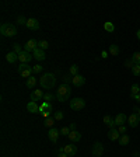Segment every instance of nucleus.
Here are the masks:
<instances>
[{"mask_svg": "<svg viewBox=\"0 0 140 157\" xmlns=\"http://www.w3.org/2000/svg\"><path fill=\"white\" fill-rule=\"evenodd\" d=\"M126 121H128V117H126L125 114H118V115H116V117H115V124L118 125V126H121V125H123L126 122Z\"/></svg>", "mask_w": 140, "mask_h": 157, "instance_id": "nucleus-19", "label": "nucleus"}, {"mask_svg": "<svg viewBox=\"0 0 140 157\" xmlns=\"http://www.w3.org/2000/svg\"><path fill=\"white\" fill-rule=\"evenodd\" d=\"M104 124L107 125L108 128L109 129H112V128H115V118H112V117H109V115H105V117H104Z\"/></svg>", "mask_w": 140, "mask_h": 157, "instance_id": "nucleus-18", "label": "nucleus"}, {"mask_svg": "<svg viewBox=\"0 0 140 157\" xmlns=\"http://www.w3.org/2000/svg\"><path fill=\"white\" fill-rule=\"evenodd\" d=\"M70 94H72V88H70V86L63 83L62 86L58 88V91H56V100H58L59 102H65L70 98Z\"/></svg>", "mask_w": 140, "mask_h": 157, "instance_id": "nucleus-2", "label": "nucleus"}, {"mask_svg": "<svg viewBox=\"0 0 140 157\" xmlns=\"http://www.w3.org/2000/svg\"><path fill=\"white\" fill-rule=\"evenodd\" d=\"M17 22H18L20 26H27V20L22 17V15H20L18 19H17Z\"/></svg>", "mask_w": 140, "mask_h": 157, "instance_id": "nucleus-39", "label": "nucleus"}, {"mask_svg": "<svg viewBox=\"0 0 140 157\" xmlns=\"http://www.w3.org/2000/svg\"><path fill=\"white\" fill-rule=\"evenodd\" d=\"M32 56H34V59H37L38 62H42V60H45V58H46L44 49H41V48H37V49L32 52Z\"/></svg>", "mask_w": 140, "mask_h": 157, "instance_id": "nucleus-14", "label": "nucleus"}, {"mask_svg": "<svg viewBox=\"0 0 140 157\" xmlns=\"http://www.w3.org/2000/svg\"><path fill=\"white\" fill-rule=\"evenodd\" d=\"M39 84H41V88H45V90H51V88H53L55 87V84H56L55 74L44 73L42 77L39 79Z\"/></svg>", "mask_w": 140, "mask_h": 157, "instance_id": "nucleus-1", "label": "nucleus"}, {"mask_svg": "<svg viewBox=\"0 0 140 157\" xmlns=\"http://www.w3.org/2000/svg\"><path fill=\"white\" fill-rule=\"evenodd\" d=\"M137 114H139V117H140V108H139V111H137Z\"/></svg>", "mask_w": 140, "mask_h": 157, "instance_id": "nucleus-49", "label": "nucleus"}, {"mask_svg": "<svg viewBox=\"0 0 140 157\" xmlns=\"http://www.w3.org/2000/svg\"><path fill=\"white\" fill-rule=\"evenodd\" d=\"M72 83H73V86H76V87H83V86L85 84V77L81 76V74L73 76V80H72Z\"/></svg>", "mask_w": 140, "mask_h": 157, "instance_id": "nucleus-13", "label": "nucleus"}, {"mask_svg": "<svg viewBox=\"0 0 140 157\" xmlns=\"http://www.w3.org/2000/svg\"><path fill=\"white\" fill-rule=\"evenodd\" d=\"M44 100L46 102H51L52 100H53V94H52V93H46V94L44 95Z\"/></svg>", "mask_w": 140, "mask_h": 157, "instance_id": "nucleus-38", "label": "nucleus"}, {"mask_svg": "<svg viewBox=\"0 0 140 157\" xmlns=\"http://www.w3.org/2000/svg\"><path fill=\"white\" fill-rule=\"evenodd\" d=\"M76 128H77V124H70V126H69L70 132H73V131H76Z\"/></svg>", "mask_w": 140, "mask_h": 157, "instance_id": "nucleus-43", "label": "nucleus"}, {"mask_svg": "<svg viewBox=\"0 0 140 157\" xmlns=\"http://www.w3.org/2000/svg\"><path fill=\"white\" fill-rule=\"evenodd\" d=\"M139 157H140V154H139Z\"/></svg>", "mask_w": 140, "mask_h": 157, "instance_id": "nucleus-50", "label": "nucleus"}, {"mask_svg": "<svg viewBox=\"0 0 140 157\" xmlns=\"http://www.w3.org/2000/svg\"><path fill=\"white\" fill-rule=\"evenodd\" d=\"M27 111L31 114H39V105L35 101H30L27 104Z\"/></svg>", "mask_w": 140, "mask_h": 157, "instance_id": "nucleus-15", "label": "nucleus"}, {"mask_svg": "<svg viewBox=\"0 0 140 157\" xmlns=\"http://www.w3.org/2000/svg\"><path fill=\"white\" fill-rule=\"evenodd\" d=\"M119 53H121V51H119V46H118V45H109V55L118 56Z\"/></svg>", "mask_w": 140, "mask_h": 157, "instance_id": "nucleus-22", "label": "nucleus"}, {"mask_svg": "<svg viewBox=\"0 0 140 157\" xmlns=\"http://www.w3.org/2000/svg\"><path fill=\"white\" fill-rule=\"evenodd\" d=\"M70 74H72V76H77L78 74V66L77 65H72L70 66Z\"/></svg>", "mask_w": 140, "mask_h": 157, "instance_id": "nucleus-29", "label": "nucleus"}, {"mask_svg": "<svg viewBox=\"0 0 140 157\" xmlns=\"http://www.w3.org/2000/svg\"><path fill=\"white\" fill-rule=\"evenodd\" d=\"M44 93H42V88L41 90H34L32 93H31V101H39V100L44 98Z\"/></svg>", "mask_w": 140, "mask_h": 157, "instance_id": "nucleus-17", "label": "nucleus"}, {"mask_svg": "<svg viewBox=\"0 0 140 157\" xmlns=\"http://www.w3.org/2000/svg\"><path fill=\"white\" fill-rule=\"evenodd\" d=\"M101 58L107 59V58H108V52H107V51H102V52H101Z\"/></svg>", "mask_w": 140, "mask_h": 157, "instance_id": "nucleus-45", "label": "nucleus"}, {"mask_svg": "<svg viewBox=\"0 0 140 157\" xmlns=\"http://www.w3.org/2000/svg\"><path fill=\"white\" fill-rule=\"evenodd\" d=\"M31 66L28 65V63H20V66H18V69H17V72L18 73H22L24 70H27V69H30Z\"/></svg>", "mask_w": 140, "mask_h": 157, "instance_id": "nucleus-31", "label": "nucleus"}, {"mask_svg": "<svg viewBox=\"0 0 140 157\" xmlns=\"http://www.w3.org/2000/svg\"><path fill=\"white\" fill-rule=\"evenodd\" d=\"M128 124L130 128H136L137 125L140 124V117L139 114H132L130 117H128Z\"/></svg>", "mask_w": 140, "mask_h": 157, "instance_id": "nucleus-7", "label": "nucleus"}, {"mask_svg": "<svg viewBox=\"0 0 140 157\" xmlns=\"http://www.w3.org/2000/svg\"><path fill=\"white\" fill-rule=\"evenodd\" d=\"M32 73H34L32 67H30V69L24 70L22 73H20V76H21V77H24V79H30V77H31V74H32Z\"/></svg>", "mask_w": 140, "mask_h": 157, "instance_id": "nucleus-27", "label": "nucleus"}, {"mask_svg": "<svg viewBox=\"0 0 140 157\" xmlns=\"http://www.w3.org/2000/svg\"><path fill=\"white\" fill-rule=\"evenodd\" d=\"M119 138H121V133H119L118 129H109V132H108V139L109 140H112V142H115V140H119Z\"/></svg>", "mask_w": 140, "mask_h": 157, "instance_id": "nucleus-16", "label": "nucleus"}, {"mask_svg": "<svg viewBox=\"0 0 140 157\" xmlns=\"http://www.w3.org/2000/svg\"><path fill=\"white\" fill-rule=\"evenodd\" d=\"M13 52H15L17 55H20L22 52V48L20 46V44H13Z\"/></svg>", "mask_w": 140, "mask_h": 157, "instance_id": "nucleus-33", "label": "nucleus"}, {"mask_svg": "<svg viewBox=\"0 0 140 157\" xmlns=\"http://www.w3.org/2000/svg\"><path fill=\"white\" fill-rule=\"evenodd\" d=\"M60 135H63V136H69V135H70V129H69V126H65V128L60 129Z\"/></svg>", "mask_w": 140, "mask_h": 157, "instance_id": "nucleus-37", "label": "nucleus"}, {"mask_svg": "<svg viewBox=\"0 0 140 157\" xmlns=\"http://www.w3.org/2000/svg\"><path fill=\"white\" fill-rule=\"evenodd\" d=\"M136 37H137V39L140 41V29H137V32H136Z\"/></svg>", "mask_w": 140, "mask_h": 157, "instance_id": "nucleus-47", "label": "nucleus"}, {"mask_svg": "<svg viewBox=\"0 0 140 157\" xmlns=\"http://www.w3.org/2000/svg\"><path fill=\"white\" fill-rule=\"evenodd\" d=\"M132 100H135V101H137L140 104V94H137V95H135V97H130Z\"/></svg>", "mask_w": 140, "mask_h": 157, "instance_id": "nucleus-44", "label": "nucleus"}, {"mask_svg": "<svg viewBox=\"0 0 140 157\" xmlns=\"http://www.w3.org/2000/svg\"><path fill=\"white\" fill-rule=\"evenodd\" d=\"M137 94H140V86L139 84H133L132 88H130V97H135Z\"/></svg>", "mask_w": 140, "mask_h": 157, "instance_id": "nucleus-25", "label": "nucleus"}, {"mask_svg": "<svg viewBox=\"0 0 140 157\" xmlns=\"http://www.w3.org/2000/svg\"><path fill=\"white\" fill-rule=\"evenodd\" d=\"M132 60L135 62V65H140V52H135V53H133Z\"/></svg>", "mask_w": 140, "mask_h": 157, "instance_id": "nucleus-32", "label": "nucleus"}, {"mask_svg": "<svg viewBox=\"0 0 140 157\" xmlns=\"http://www.w3.org/2000/svg\"><path fill=\"white\" fill-rule=\"evenodd\" d=\"M6 60H7L8 63H15L18 60V55H17L15 52H8L7 55H6Z\"/></svg>", "mask_w": 140, "mask_h": 157, "instance_id": "nucleus-20", "label": "nucleus"}, {"mask_svg": "<svg viewBox=\"0 0 140 157\" xmlns=\"http://www.w3.org/2000/svg\"><path fill=\"white\" fill-rule=\"evenodd\" d=\"M0 32H2V35H4V37H14V35H17V28H15V26H13V24H2V27H0Z\"/></svg>", "mask_w": 140, "mask_h": 157, "instance_id": "nucleus-3", "label": "nucleus"}, {"mask_svg": "<svg viewBox=\"0 0 140 157\" xmlns=\"http://www.w3.org/2000/svg\"><path fill=\"white\" fill-rule=\"evenodd\" d=\"M132 73L135 74V76H140V65H135L132 67Z\"/></svg>", "mask_w": 140, "mask_h": 157, "instance_id": "nucleus-35", "label": "nucleus"}, {"mask_svg": "<svg viewBox=\"0 0 140 157\" xmlns=\"http://www.w3.org/2000/svg\"><path fill=\"white\" fill-rule=\"evenodd\" d=\"M53 124H55V118H51V117L45 118V126H48V128L51 129V128H53Z\"/></svg>", "mask_w": 140, "mask_h": 157, "instance_id": "nucleus-28", "label": "nucleus"}, {"mask_svg": "<svg viewBox=\"0 0 140 157\" xmlns=\"http://www.w3.org/2000/svg\"><path fill=\"white\" fill-rule=\"evenodd\" d=\"M38 48H41V49H48L49 48V42L48 41H38Z\"/></svg>", "mask_w": 140, "mask_h": 157, "instance_id": "nucleus-30", "label": "nucleus"}, {"mask_svg": "<svg viewBox=\"0 0 140 157\" xmlns=\"http://www.w3.org/2000/svg\"><path fill=\"white\" fill-rule=\"evenodd\" d=\"M35 84H37V79H35L34 76H31L30 79H27V83H25L27 88H34L35 87Z\"/></svg>", "mask_w": 140, "mask_h": 157, "instance_id": "nucleus-24", "label": "nucleus"}, {"mask_svg": "<svg viewBox=\"0 0 140 157\" xmlns=\"http://www.w3.org/2000/svg\"><path fill=\"white\" fill-rule=\"evenodd\" d=\"M32 58H34V56L31 55V52H27V51H22L21 53L18 55V60H20V63H28Z\"/></svg>", "mask_w": 140, "mask_h": 157, "instance_id": "nucleus-12", "label": "nucleus"}, {"mask_svg": "<svg viewBox=\"0 0 140 157\" xmlns=\"http://www.w3.org/2000/svg\"><path fill=\"white\" fill-rule=\"evenodd\" d=\"M52 105H51V102H42V105H39V114L41 115H45V117L48 118L49 117V114L52 112Z\"/></svg>", "mask_w": 140, "mask_h": 157, "instance_id": "nucleus-5", "label": "nucleus"}, {"mask_svg": "<svg viewBox=\"0 0 140 157\" xmlns=\"http://www.w3.org/2000/svg\"><path fill=\"white\" fill-rule=\"evenodd\" d=\"M118 131H119V133H121V135H125L126 131H128V128H126L125 125H121V126H118Z\"/></svg>", "mask_w": 140, "mask_h": 157, "instance_id": "nucleus-41", "label": "nucleus"}, {"mask_svg": "<svg viewBox=\"0 0 140 157\" xmlns=\"http://www.w3.org/2000/svg\"><path fill=\"white\" fill-rule=\"evenodd\" d=\"M91 153H92V156H95V157H101V156H102V153H104L102 143H100V142L94 143V146H92V149H91Z\"/></svg>", "mask_w": 140, "mask_h": 157, "instance_id": "nucleus-6", "label": "nucleus"}, {"mask_svg": "<svg viewBox=\"0 0 140 157\" xmlns=\"http://www.w3.org/2000/svg\"><path fill=\"white\" fill-rule=\"evenodd\" d=\"M76 153H77V146L74 143H69L65 146V154H67L69 157L76 156Z\"/></svg>", "mask_w": 140, "mask_h": 157, "instance_id": "nucleus-10", "label": "nucleus"}, {"mask_svg": "<svg viewBox=\"0 0 140 157\" xmlns=\"http://www.w3.org/2000/svg\"><path fill=\"white\" fill-rule=\"evenodd\" d=\"M38 48V41L35 39H30V41H27V44L24 45V51L27 52H34L35 49Z\"/></svg>", "mask_w": 140, "mask_h": 157, "instance_id": "nucleus-11", "label": "nucleus"}, {"mask_svg": "<svg viewBox=\"0 0 140 157\" xmlns=\"http://www.w3.org/2000/svg\"><path fill=\"white\" fill-rule=\"evenodd\" d=\"M25 27L28 29H32V31H38V29L41 28L39 21H38L37 19H28L27 20V26Z\"/></svg>", "mask_w": 140, "mask_h": 157, "instance_id": "nucleus-8", "label": "nucleus"}, {"mask_svg": "<svg viewBox=\"0 0 140 157\" xmlns=\"http://www.w3.org/2000/svg\"><path fill=\"white\" fill-rule=\"evenodd\" d=\"M53 118H55V121H62L63 119V111H56V112L53 114Z\"/></svg>", "mask_w": 140, "mask_h": 157, "instance_id": "nucleus-34", "label": "nucleus"}, {"mask_svg": "<svg viewBox=\"0 0 140 157\" xmlns=\"http://www.w3.org/2000/svg\"><path fill=\"white\" fill-rule=\"evenodd\" d=\"M58 157H69L67 154H65V153H60V154H58Z\"/></svg>", "mask_w": 140, "mask_h": 157, "instance_id": "nucleus-48", "label": "nucleus"}, {"mask_svg": "<svg viewBox=\"0 0 140 157\" xmlns=\"http://www.w3.org/2000/svg\"><path fill=\"white\" fill-rule=\"evenodd\" d=\"M62 80H63V83L65 84H69V83H72V80H73V76H70V74H65Z\"/></svg>", "mask_w": 140, "mask_h": 157, "instance_id": "nucleus-36", "label": "nucleus"}, {"mask_svg": "<svg viewBox=\"0 0 140 157\" xmlns=\"http://www.w3.org/2000/svg\"><path fill=\"white\" fill-rule=\"evenodd\" d=\"M104 29H105L107 32H114V31H115V26L111 21H107L105 24H104Z\"/></svg>", "mask_w": 140, "mask_h": 157, "instance_id": "nucleus-26", "label": "nucleus"}, {"mask_svg": "<svg viewBox=\"0 0 140 157\" xmlns=\"http://www.w3.org/2000/svg\"><path fill=\"white\" fill-rule=\"evenodd\" d=\"M67 138H69L73 143L74 142H78V140L81 139V133H80V132H77V131H73V132H70V135L67 136Z\"/></svg>", "mask_w": 140, "mask_h": 157, "instance_id": "nucleus-21", "label": "nucleus"}, {"mask_svg": "<svg viewBox=\"0 0 140 157\" xmlns=\"http://www.w3.org/2000/svg\"><path fill=\"white\" fill-rule=\"evenodd\" d=\"M32 70H34V73H41V72H42V66L35 65V66H32Z\"/></svg>", "mask_w": 140, "mask_h": 157, "instance_id": "nucleus-40", "label": "nucleus"}, {"mask_svg": "<svg viewBox=\"0 0 140 157\" xmlns=\"http://www.w3.org/2000/svg\"><path fill=\"white\" fill-rule=\"evenodd\" d=\"M125 66H126V67H129V69H132L133 66H135V62H133L132 59H128V60L125 62Z\"/></svg>", "mask_w": 140, "mask_h": 157, "instance_id": "nucleus-42", "label": "nucleus"}, {"mask_svg": "<svg viewBox=\"0 0 140 157\" xmlns=\"http://www.w3.org/2000/svg\"><path fill=\"white\" fill-rule=\"evenodd\" d=\"M58 152H59V154L60 153H65V147H59V150H58Z\"/></svg>", "mask_w": 140, "mask_h": 157, "instance_id": "nucleus-46", "label": "nucleus"}, {"mask_svg": "<svg viewBox=\"0 0 140 157\" xmlns=\"http://www.w3.org/2000/svg\"><path fill=\"white\" fill-rule=\"evenodd\" d=\"M84 107H85V101H84V98H81V97L73 98L70 101V108L73 111H81Z\"/></svg>", "mask_w": 140, "mask_h": 157, "instance_id": "nucleus-4", "label": "nucleus"}, {"mask_svg": "<svg viewBox=\"0 0 140 157\" xmlns=\"http://www.w3.org/2000/svg\"><path fill=\"white\" fill-rule=\"evenodd\" d=\"M59 135H60V131H58L56 128H51L48 132V138L52 143H56L58 142V139H59Z\"/></svg>", "mask_w": 140, "mask_h": 157, "instance_id": "nucleus-9", "label": "nucleus"}, {"mask_svg": "<svg viewBox=\"0 0 140 157\" xmlns=\"http://www.w3.org/2000/svg\"><path fill=\"white\" fill-rule=\"evenodd\" d=\"M119 145L121 146H126V145H129V142H130V138L128 135H121V138H119Z\"/></svg>", "mask_w": 140, "mask_h": 157, "instance_id": "nucleus-23", "label": "nucleus"}]
</instances>
